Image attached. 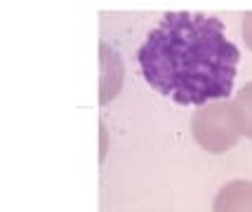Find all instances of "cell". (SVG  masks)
Masks as SVG:
<instances>
[{"label":"cell","mask_w":252,"mask_h":212,"mask_svg":"<svg viewBox=\"0 0 252 212\" xmlns=\"http://www.w3.org/2000/svg\"><path fill=\"white\" fill-rule=\"evenodd\" d=\"M99 104L106 106L113 101L123 90V80H125V64L123 57L116 47L109 43H101L99 47Z\"/></svg>","instance_id":"3"},{"label":"cell","mask_w":252,"mask_h":212,"mask_svg":"<svg viewBox=\"0 0 252 212\" xmlns=\"http://www.w3.org/2000/svg\"><path fill=\"white\" fill-rule=\"evenodd\" d=\"M212 212H252V182L236 179L224 184L215 198Z\"/></svg>","instance_id":"4"},{"label":"cell","mask_w":252,"mask_h":212,"mask_svg":"<svg viewBox=\"0 0 252 212\" xmlns=\"http://www.w3.org/2000/svg\"><path fill=\"white\" fill-rule=\"evenodd\" d=\"M191 134L208 153H226L241 142L243 125L236 104L229 99L198 106L191 116Z\"/></svg>","instance_id":"2"},{"label":"cell","mask_w":252,"mask_h":212,"mask_svg":"<svg viewBox=\"0 0 252 212\" xmlns=\"http://www.w3.org/2000/svg\"><path fill=\"white\" fill-rule=\"evenodd\" d=\"M236 109H238V116H241V125H243V137L252 139V83L243 85L238 92H236Z\"/></svg>","instance_id":"5"},{"label":"cell","mask_w":252,"mask_h":212,"mask_svg":"<svg viewBox=\"0 0 252 212\" xmlns=\"http://www.w3.org/2000/svg\"><path fill=\"white\" fill-rule=\"evenodd\" d=\"M99 134H101V151H99V160L106 158V149H109V134H106V127L99 125Z\"/></svg>","instance_id":"7"},{"label":"cell","mask_w":252,"mask_h":212,"mask_svg":"<svg viewBox=\"0 0 252 212\" xmlns=\"http://www.w3.org/2000/svg\"><path fill=\"white\" fill-rule=\"evenodd\" d=\"M241 35H243V43H245V47L252 52V12H248V14L243 17Z\"/></svg>","instance_id":"6"},{"label":"cell","mask_w":252,"mask_h":212,"mask_svg":"<svg viewBox=\"0 0 252 212\" xmlns=\"http://www.w3.org/2000/svg\"><path fill=\"white\" fill-rule=\"evenodd\" d=\"M139 71L151 88L179 106L229 99L241 50L224 33L220 17L170 12L137 52Z\"/></svg>","instance_id":"1"}]
</instances>
